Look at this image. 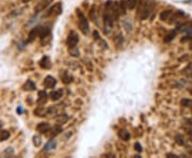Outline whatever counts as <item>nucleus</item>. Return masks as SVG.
Returning a JSON list of instances; mask_svg holds the SVG:
<instances>
[{
    "mask_svg": "<svg viewBox=\"0 0 192 158\" xmlns=\"http://www.w3.org/2000/svg\"><path fill=\"white\" fill-rule=\"evenodd\" d=\"M113 3L111 1H107L105 4V10H103V28H105V32L109 33L111 28L113 26V21H114L115 17L113 14L112 9Z\"/></svg>",
    "mask_w": 192,
    "mask_h": 158,
    "instance_id": "obj_1",
    "label": "nucleus"
},
{
    "mask_svg": "<svg viewBox=\"0 0 192 158\" xmlns=\"http://www.w3.org/2000/svg\"><path fill=\"white\" fill-rule=\"evenodd\" d=\"M77 16H78V25H79V29L82 32V34L86 35L89 33V21L88 18L84 16L82 12L80 10H77Z\"/></svg>",
    "mask_w": 192,
    "mask_h": 158,
    "instance_id": "obj_2",
    "label": "nucleus"
},
{
    "mask_svg": "<svg viewBox=\"0 0 192 158\" xmlns=\"http://www.w3.org/2000/svg\"><path fill=\"white\" fill-rule=\"evenodd\" d=\"M154 8H155V2H153V1H145L143 8L138 12V15H140L141 19H147L149 17V15L152 14V12L154 11Z\"/></svg>",
    "mask_w": 192,
    "mask_h": 158,
    "instance_id": "obj_3",
    "label": "nucleus"
},
{
    "mask_svg": "<svg viewBox=\"0 0 192 158\" xmlns=\"http://www.w3.org/2000/svg\"><path fill=\"white\" fill-rule=\"evenodd\" d=\"M61 13H62V4H61V2H57L55 6H51L50 9L48 10L45 16L46 17H48V16H58Z\"/></svg>",
    "mask_w": 192,
    "mask_h": 158,
    "instance_id": "obj_4",
    "label": "nucleus"
},
{
    "mask_svg": "<svg viewBox=\"0 0 192 158\" xmlns=\"http://www.w3.org/2000/svg\"><path fill=\"white\" fill-rule=\"evenodd\" d=\"M78 42H79V36L77 34L76 32L74 31H72L69 34H68L67 38H66V44L69 48L72 47H76L77 44H78Z\"/></svg>",
    "mask_w": 192,
    "mask_h": 158,
    "instance_id": "obj_5",
    "label": "nucleus"
},
{
    "mask_svg": "<svg viewBox=\"0 0 192 158\" xmlns=\"http://www.w3.org/2000/svg\"><path fill=\"white\" fill-rule=\"evenodd\" d=\"M183 15H185V13H183V11H177V12H173L171 15V17L169 18V21L168 23H170V25H173V23H177L178 21H179L180 18L183 17Z\"/></svg>",
    "mask_w": 192,
    "mask_h": 158,
    "instance_id": "obj_6",
    "label": "nucleus"
},
{
    "mask_svg": "<svg viewBox=\"0 0 192 158\" xmlns=\"http://www.w3.org/2000/svg\"><path fill=\"white\" fill-rule=\"evenodd\" d=\"M51 126L49 123H46V122H42V123H38L36 126V130H38L40 134H47L49 130H50Z\"/></svg>",
    "mask_w": 192,
    "mask_h": 158,
    "instance_id": "obj_7",
    "label": "nucleus"
},
{
    "mask_svg": "<svg viewBox=\"0 0 192 158\" xmlns=\"http://www.w3.org/2000/svg\"><path fill=\"white\" fill-rule=\"evenodd\" d=\"M40 30H41V27H34L33 29H31V31L29 32V35H28L27 42H28V43H32V42L36 38V36L40 35Z\"/></svg>",
    "mask_w": 192,
    "mask_h": 158,
    "instance_id": "obj_8",
    "label": "nucleus"
},
{
    "mask_svg": "<svg viewBox=\"0 0 192 158\" xmlns=\"http://www.w3.org/2000/svg\"><path fill=\"white\" fill-rule=\"evenodd\" d=\"M43 85H44L45 88L51 89V88H53V87L57 85V80H56V78H55V77L47 76L46 78L44 79V82H43Z\"/></svg>",
    "mask_w": 192,
    "mask_h": 158,
    "instance_id": "obj_9",
    "label": "nucleus"
},
{
    "mask_svg": "<svg viewBox=\"0 0 192 158\" xmlns=\"http://www.w3.org/2000/svg\"><path fill=\"white\" fill-rule=\"evenodd\" d=\"M50 100H53V102H56V100H59L61 97L63 96V90L62 89H57V90L52 91L50 93Z\"/></svg>",
    "mask_w": 192,
    "mask_h": 158,
    "instance_id": "obj_10",
    "label": "nucleus"
},
{
    "mask_svg": "<svg viewBox=\"0 0 192 158\" xmlns=\"http://www.w3.org/2000/svg\"><path fill=\"white\" fill-rule=\"evenodd\" d=\"M50 132H48L46 135H47L49 138H53V137H56L57 135H59L60 132H62V127H61V126H59V125H57V126H55L53 128H50Z\"/></svg>",
    "mask_w": 192,
    "mask_h": 158,
    "instance_id": "obj_11",
    "label": "nucleus"
},
{
    "mask_svg": "<svg viewBox=\"0 0 192 158\" xmlns=\"http://www.w3.org/2000/svg\"><path fill=\"white\" fill-rule=\"evenodd\" d=\"M50 1H51V0H45V1H42V2L38 3V6H35V10H34V11H35V14L40 13L41 11H43V10H44L45 8H46L48 4H49V2H50Z\"/></svg>",
    "mask_w": 192,
    "mask_h": 158,
    "instance_id": "obj_12",
    "label": "nucleus"
},
{
    "mask_svg": "<svg viewBox=\"0 0 192 158\" xmlns=\"http://www.w3.org/2000/svg\"><path fill=\"white\" fill-rule=\"evenodd\" d=\"M48 95L47 93L45 92V91H40L38 92V104H45V102H47V98Z\"/></svg>",
    "mask_w": 192,
    "mask_h": 158,
    "instance_id": "obj_13",
    "label": "nucleus"
},
{
    "mask_svg": "<svg viewBox=\"0 0 192 158\" xmlns=\"http://www.w3.org/2000/svg\"><path fill=\"white\" fill-rule=\"evenodd\" d=\"M172 13H173V11H171V10H164V11H162L161 12V14H160V19L162 21H169V18L171 17Z\"/></svg>",
    "mask_w": 192,
    "mask_h": 158,
    "instance_id": "obj_14",
    "label": "nucleus"
},
{
    "mask_svg": "<svg viewBox=\"0 0 192 158\" xmlns=\"http://www.w3.org/2000/svg\"><path fill=\"white\" fill-rule=\"evenodd\" d=\"M118 137L121 138L122 140L128 141L130 139V134H129V132L126 130V129H121V130L118 132Z\"/></svg>",
    "mask_w": 192,
    "mask_h": 158,
    "instance_id": "obj_15",
    "label": "nucleus"
},
{
    "mask_svg": "<svg viewBox=\"0 0 192 158\" xmlns=\"http://www.w3.org/2000/svg\"><path fill=\"white\" fill-rule=\"evenodd\" d=\"M40 66L42 68H50V61L48 57H43L42 60L40 61Z\"/></svg>",
    "mask_w": 192,
    "mask_h": 158,
    "instance_id": "obj_16",
    "label": "nucleus"
},
{
    "mask_svg": "<svg viewBox=\"0 0 192 158\" xmlns=\"http://www.w3.org/2000/svg\"><path fill=\"white\" fill-rule=\"evenodd\" d=\"M176 34H177V31H176V30H172V31H170V32H169L168 34L164 36L163 41L166 42V43H169V42H171L172 40H174V38L176 36Z\"/></svg>",
    "mask_w": 192,
    "mask_h": 158,
    "instance_id": "obj_17",
    "label": "nucleus"
},
{
    "mask_svg": "<svg viewBox=\"0 0 192 158\" xmlns=\"http://www.w3.org/2000/svg\"><path fill=\"white\" fill-rule=\"evenodd\" d=\"M49 33H50V30H49V28H47V27H42L41 30H40V38H42V40H44L45 38H47L48 35H49Z\"/></svg>",
    "mask_w": 192,
    "mask_h": 158,
    "instance_id": "obj_18",
    "label": "nucleus"
},
{
    "mask_svg": "<svg viewBox=\"0 0 192 158\" xmlns=\"http://www.w3.org/2000/svg\"><path fill=\"white\" fill-rule=\"evenodd\" d=\"M61 79H62V81L64 82V83H66V85L73 81V77H72L71 75H68L67 72H63V73L61 74Z\"/></svg>",
    "mask_w": 192,
    "mask_h": 158,
    "instance_id": "obj_19",
    "label": "nucleus"
},
{
    "mask_svg": "<svg viewBox=\"0 0 192 158\" xmlns=\"http://www.w3.org/2000/svg\"><path fill=\"white\" fill-rule=\"evenodd\" d=\"M23 89L24 90H26V91H33V90H35V85H34V82L33 81H31V80H28V81L26 82L24 85V87H23Z\"/></svg>",
    "mask_w": 192,
    "mask_h": 158,
    "instance_id": "obj_20",
    "label": "nucleus"
},
{
    "mask_svg": "<svg viewBox=\"0 0 192 158\" xmlns=\"http://www.w3.org/2000/svg\"><path fill=\"white\" fill-rule=\"evenodd\" d=\"M57 147V141L56 140H50L48 141L46 145H45V151H51V149H56Z\"/></svg>",
    "mask_w": 192,
    "mask_h": 158,
    "instance_id": "obj_21",
    "label": "nucleus"
},
{
    "mask_svg": "<svg viewBox=\"0 0 192 158\" xmlns=\"http://www.w3.org/2000/svg\"><path fill=\"white\" fill-rule=\"evenodd\" d=\"M125 3H126V6L127 9L129 10H133L136 8L137 3H138V0H124Z\"/></svg>",
    "mask_w": 192,
    "mask_h": 158,
    "instance_id": "obj_22",
    "label": "nucleus"
},
{
    "mask_svg": "<svg viewBox=\"0 0 192 158\" xmlns=\"http://www.w3.org/2000/svg\"><path fill=\"white\" fill-rule=\"evenodd\" d=\"M180 106L192 109V100H189V98H183V100H180Z\"/></svg>",
    "mask_w": 192,
    "mask_h": 158,
    "instance_id": "obj_23",
    "label": "nucleus"
},
{
    "mask_svg": "<svg viewBox=\"0 0 192 158\" xmlns=\"http://www.w3.org/2000/svg\"><path fill=\"white\" fill-rule=\"evenodd\" d=\"M10 138V132L8 130H0V141H6Z\"/></svg>",
    "mask_w": 192,
    "mask_h": 158,
    "instance_id": "obj_24",
    "label": "nucleus"
},
{
    "mask_svg": "<svg viewBox=\"0 0 192 158\" xmlns=\"http://www.w3.org/2000/svg\"><path fill=\"white\" fill-rule=\"evenodd\" d=\"M34 113H35V115H38V117H44V115L47 114V110L44 108H38L34 110Z\"/></svg>",
    "mask_w": 192,
    "mask_h": 158,
    "instance_id": "obj_25",
    "label": "nucleus"
},
{
    "mask_svg": "<svg viewBox=\"0 0 192 158\" xmlns=\"http://www.w3.org/2000/svg\"><path fill=\"white\" fill-rule=\"evenodd\" d=\"M118 8H120V12H121V14H125V13H126V9H127V6H126V3H125L124 0L120 1V3H118Z\"/></svg>",
    "mask_w": 192,
    "mask_h": 158,
    "instance_id": "obj_26",
    "label": "nucleus"
},
{
    "mask_svg": "<svg viewBox=\"0 0 192 158\" xmlns=\"http://www.w3.org/2000/svg\"><path fill=\"white\" fill-rule=\"evenodd\" d=\"M67 120H68V117L66 115V114H61L58 119H57V121H58V123L59 124H64V123H66L67 122Z\"/></svg>",
    "mask_w": 192,
    "mask_h": 158,
    "instance_id": "obj_27",
    "label": "nucleus"
},
{
    "mask_svg": "<svg viewBox=\"0 0 192 158\" xmlns=\"http://www.w3.org/2000/svg\"><path fill=\"white\" fill-rule=\"evenodd\" d=\"M68 51H69V55L73 57H79V55H80V51L77 49L76 47H72V48H69Z\"/></svg>",
    "mask_w": 192,
    "mask_h": 158,
    "instance_id": "obj_28",
    "label": "nucleus"
},
{
    "mask_svg": "<svg viewBox=\"0 0 192 158\" xmlns=\"http://www.w3.org/2000/svg\"><path fill=\"white\" fill-rule=\"evenodd\" d=\"M42 143V138L40 136H34L33 137V144L35 145V147H40Z\"/></svg>",
    "mask_w": 192,
    "mask_h": 158,
    "instance_id": "obj_29",
    "label": "nucleus"
},
{
    "mask_svg": "<svg viewBox=\"0 0 192 158\" xmlns=\"http://www.w3.org/2000/svg\"><path fill=\"white\" fill-rule=\"evenodd\" d=\"M175 140H176V143L179 144V145H183L185 144V141H183V138L180 135H177L175 137Z\"/></svg>",
    "mask_w": 192,
    "mask_h": 158,
    "instance_id": "obj_30",
    "label": "nucleus"
},
{
    "mask_svg": "<svg viewBox=\"0 0 192 158\" xmlns=\"http://www.w3.org/2000/svg\"><path fill=\"white\" fill-rule=\"evenodd\" d=\"M135 149H136L137 152H142V147H141V144L139 143V142H136L135 143Z\"/></svg>",
    "mask_w": 192,
    "mask_h": 158,
    "instance_id": "obj_31",
    "label": "nucleus"
},
{
    "mask_svg": "<svg viewBox=\"0 0 192 158\" xmlns=\"http://www.w3.org/2000/svg\"><path fill=\"white\" fill-rule=\"evenodd\" d=\"M93 36H94V40H95V41H99V40H101L99 33H98V31H96V30H95L94 32H93Z\"/></svg>",
    "mask_w": 192,
    "mask_h": 158,
    "instance_id": "obj_32",
    "label": "nucleus"
},
{
    "mask_svg": "<svg viewBox=\"0 0 192 158\" xmlns=\"http://www.w3.org/2000/svg\"><path fill=\"white\" fill-rule=\"evenodd\" d=\"M13 153H14V152H13V149H11V147H9V149L4 152V155H6V156H11V155H13Z\"/></svg>",
    "mask_w": 192,
    "mask_h": 158,
    "instance_id": "obj_33",
    "label": "nucleus"
},
{
    "mask_svg": "<svg viewBox=\"0 0 192 158\" xmlns=\"http://www.w3.org/2000/svg\"><path fill=\"white\" fill-rule=\"evenodd\" d=\"M185 122H186L187 125L192 126V117H188V119H186V120H185Z\"/></svg>",
    "mask_w": 192,
    "mask_h": 158,
    "instance_id": "obj_34",
    "label": "nucleus"
},
{
    "mask_svg": "<svg viewBox=\"0 0 192 158\" xmlns=\"http://www.w3.org/2000/svg\"><path fill=\"white\" fill-rule=\"evenodd\" d=\"M166 157H173V158H178L179 156L175 155V154H166Z\"/></svg>",
    "mask_w": 192,
    "mask_h": 158,
    "instance_id": "obj_35",
    "label": "nucleus"
},
{
    "mask_svg": "<svg viewBox=\"0 0 192 158\" xmlns=\"http://www.w3.org/2000/svg\"><path fill=\"white\" fill-rule=\"evenodd\" d=\"M186 132L189 136H192V128H186Z\"/></svg>",
    "mask_w": 192,
    "mask_h": 158,
    "instance_id": "obj_36",
    "label": "nucleus"
},
{
    "mask_svg": "<svg viewBox=\"0 0 192 158\" xmlns=\"http://www.w3.org/2000/svg\"><path fill=\"white\" fill-rule=\"evenodd\" d=\"M192 70V63H190V64L188 65L186 68H185V72H186V70Z\"/></svg>",
    "mask_w": 192,
    "mask_h": 158,
    "instance_id": "obj_37",
    "label": "nucleus"
},
{
    "mask_svg": "<svg viewBox=\"0 0 192 158\" xmlns=\"http://www.w3.org/2000/svg\"><path fill=\"white\" fill-rule=\"evenodd\" d=\"M17 111L19 112V113H21V112L23 111V109H21V108H17Z\"/></svg>",
    "mask_w": 192,
    "mask_h": 158,
    "instance_id": "obj_38",
    "label": "nucleus"
},
{
    "mask_svg": "<svg viewBox=\"0 0 192 158\" xmlns=\"http://www.w3.org/2000/svg\"><path fill=\"white\" fill-rule=\"evenodd\" d=\"M189 92H190V94H192V88H191V89H190V90H189Z\"/></svg>",
    "mask_w": 192,
    "mask_h": 158,
    "instance_id": "obj_39",
    "label": "nucleus"
},
{
    "mask_svg": "<svg viewBox=\"0 0 192 158\" xmlns=\"http://www.w3.org/2000/svg\"><path fill=\"white\" fill-rule=\"evenodd\" d=\"M190 76H191V77H192V73H191V75H190Z\"/></svg>",
    "mask_w": 192,
    "mask_h": 158,
    "instance_id": "obj_40",
    "label": "nucleus"
}]
</instances>
